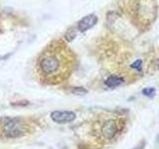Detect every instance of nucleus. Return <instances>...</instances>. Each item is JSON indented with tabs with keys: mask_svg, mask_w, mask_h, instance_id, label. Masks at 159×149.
Segmentation results:
<instances>
[{
	"mask_svg": "<svg viewBox=\"0 0 159 149\" xmlns=\"http://www.w3.org/2000/svg\"><path fill=\"white\" fill-rule=\"evenodd\" d=\"M2 128L4 133L8 137H18L26 132V126L21 121L15 120V119L6 120L2 125Z\"/></svg>",
	"mask_w": 159,
	"mask_h": 149,
	"instance_id": "nucleus-1",
	"label": "nucleus"
},
{
	"mask_svg": "<svg viewBox=\"0 0 159 149\" xmlns=\"http://www.w3.org/2000/svg\"><path fill=\"white\" fill-rule=\"evenodd\" d=\"M60 68H61L60 61L56 56H53V55L44 57L40 62V69L43 74H45V76L55 74L60 70Z\"/></svg>",
	"mask_w": 159,
	"mask_h": 149,
	"instance_id": "nucleus-2",
	"label": "nucleus"
},
{
	"mask_svg": "<svg viewBox=\"0 0 159 149\" xmlns=\"http://www.w3.org/2000/svg\"><path fill=\"white\" fill-rule=\"evenodd\" d=\"M52 120L59 124L70 123L76 119V113L71 111H55L51 113Z\"/></svg>",
	"mask_w": 159,
	"mask_h": 149,
	"instance_id": "nucleus-3",
	"label": "nucleus"
},
{
	"mask_svg": "<svg viewBox=\"0 0 159 149\" xmlns=\"http://www.w3.org/2000/svg\"><path fill=\"white\" fill-rule=\"evenodd\" d=\"M98 16L96 14H89L83 17L77 24V29L80 32H86L89 29L93 28L98 23Z\"/></svg>",
	"mask_w": 159,
	"mask_h": 149,
	"instance_id": "nucleus-4",
	"label": "nucleus"
},
{
	"mask_svg": "<svg viewBox=\"0 0 159 149\" xmlns=\"http://www.w3.org/2000/svg\"><path fill=\"white\" fill-rule=\"evenodd\" d=\"M102 134L107 138H111L116 135V133L117 132V125H116V122L112 120V119H109L107 120L106 123L103 124L102 126Z\"/></svg>",
	"mask_w": 159,
	"mask_h": 149,
	"instance_id": "nucleus-5",
	"label": "nucleus"
},
{
	"mask_svg": "<svg viewBox=\"0 0 159 149\" xmlns=\"http://www.w3.org/2000/svg\"><path fill=\"white\" fill-rule=\"evenodd\" d=\"M123 82V79L119 77L116 76H111L109 78H107V79L106 81V84L108 88H116L119 84H121Z\"/></svg>",
	"mask_w": 159,
	"mask_h": 149,
	"instance_id": "nucleus-6",
	"label": "nucleus"
},
{
	"mask_svg": "<svg viewBox=\"0 0 159 149\" xmlns=\"http://www.w3.org/2000/svg\"><path fill=\"white\" fill-rule=\"evenodd\" d=\"M76 36H77V29L75 27H71L66 32V34H65V39H66L68 42H72L73 40H75Z\"/></svg>",
	"mask_w": 159,
	"mask_h": 149,
	"instance_id": "nucleus-7",
	"label": "nucleus"
},
{
	"mask_svg": "<svg viewBox=\"0 0 159 149\" xmlns=\"http://www.w3.org/2000/svg\"><path fill=\"white\" fill-rule=\"evenodd\" d=\"M142 93L147 97H154L156 94V91H155V88H145L142 91Z\"/></svg>",
	"mask_w": 159,
	"mask_h": 149,
	"instance_id": "nucleus-8",
	"label": "nucleus"
},
{
	"mask_svg": "<svg viewBox=\"0 0 159 149\" xmlns=\"http://www.w3.org/2000/svg\"><path fill=\"white\" fill-rule=\"evenodd\" d=\"M72 93L77 94V96H84V94L88 93V91L82 87H79V88H74L72 89Z\"/></svg>",
	"mask_w": 159,
	"mask_h": 149,
	"instance_id": "nucleus-9",
	"label": "nucleus"
},
{
	"mask_svg": "<svg viewBox=\"0 0 159 149\" xmlns=\"http://www.w3.org/2000/svg\"><path fill=\"white\" fill-rule=\"evenodd\" d=\"M141 60H137L136 62H134L132 65H131V67L134 68V69H137V70H140V67H141Z\"/></svg>",
	"mask_w": 159,
	"mask_h": 149,
	"instance_id": "nucleus-10",
	"label": "nucleus"
}]
</instances>
